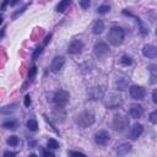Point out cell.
Wrapping results in <instances>:
<instances>
[{
  "mask_svg": "<svg viewBox=\"0 0 157 157\" xmlns=\"http://www.w3.org/2000/svg\"><path fill=\"white\" fill-rule=\"evenodd\" d=\"M156 36H157V28H156Z\"/></svg>",
  "mask_w": 157,
  "mask_h": 157,
  "instance_id": "cell-39",
  "label": "cell"
},
{
  "mask_svg": "<svg viewBox=\"0 0 157 157\" xmlns=\"http://www.w3.org/2000/svg\"><path fill=\"white\" fill-rule=\"evenodd\" d=\"M112 126L117 131H124L129 126V118L125 114H117L113 118Z\"/></svg>",
  "mask_w": 157,
  "mask_h": 157,
  "instance_id": "cell-3",
  "label": "cell"
},
{
  "mask_svg": "<svg viewBox=\"0 0 157 157\" xmlns=\"http://www.w3.org/2000/svg\"><path fill=\"white\" fill-rule=\"evenodd\" d=\"M123 104V97L118 93H110L105 101V105L109 109H115Z\"/></svg>",
  "mask_w": 157,
  "mask_h": 157,
  "instance_id": "cell-5",
  "label": "cell"
},
{
  "mask_svg": "<svg viewBox=\"0 0 157 157\" xmlns=\"http://www.w3.org/2000/svg\"><path fill=\"white\" fill-rule=\"evenodd\" d=\"M40 53H42V47H38V48H36L34 53L32 54V59H33V60H36V59H37V56H38Z\"/></svg>",
  "mask_w": 157,
  "mask_h": 157,
  "instance_id": "cell-30",
  "label": "cell"
},
{
  "mask_svg": "<svg viewBox=\"0 0 157 157\" xmlns=\"http://www.w3.org/2000/svg\"><path fill=\"white\" fill-rule=\"evenodd\" d=\"M50 38H52V34H50V33L45 36V38H44V42H43V47H45V45L48 44V42L50 40Z\"/></svg>",
  "mask_w": 157,
  "mask_h": 157,
  "instance_id": "cell-34",
  "label": "cell"
},
{
  "mask_svg": "<svg viewBox=\"0 0 157 157\" xmlns=\"http://www.w3.org/2000/svg\"><path fill=\"white\" fill-rule=\"evenodd\" d=\"M23 103H25V107H29V105H31L32 101H31V96H29V94H26V96H25Z\"/></svg>",
  "mask_w": 157,
  "mask_h": 157,
  "instance_id": "cell-31",
  "label": "cell"
},
{
  "mask_svg": "<svg viewBox=\"0 0 157 157\" xmlns=\"http://www.w3.org/2000/svg\"><path fill=\"white\" fill-rule=\"evenodd\" d=\"M129 93H130L131 98L137 99V101H139V99H142V98L145 97V94H146L145 88L141 87V86H137V85H132V86H130V88H129Z\"/></svg>",
  "mask_w": 157,
  "mask_h": 157,
  "instance_id": "cell-7",
  "label": "cell"
},
{
  "mask_svg": "<svg viewBox=\"0 0 157 157\" xmlns=\"http://www.w3.org/2000/svg\"><path fill=\"white\" fill-rule=\"evenodd\" d=\"M142 55L148 59L157 58V47H155L153 44H145L142 47Z\"/></svg>",
  "mask_w": 157,
  "mask_h": 157,
  "instance_id": "cell-10",
  "label": "cell"
},
{
  "mask_svg": "<svg viewBox=\"0 0 157 157\" xmlns=\"http://www.w3.org/2000/svg\"><path fill=\"white\" fill-rule=\"evenodd\" d=\"M109 139H110V135H109V132L105 131V130H99V131H97V132L94 134V142H96L97 145H99V146L105 145V144L109 141Z\"/></svg>",
  "mask_w": 157,
  "mask_h": 157,
  "instance_id": "cell-8",
  "label": "cell"
},
{
  "mask_svg": "<svg viewBox=\"0 0 157 157\" xmlns=\"http://www.w3.org/2000/svg\"><path fill=\"white\" fill-rule=\"evenodd\" d=\"M93 53L97 58L99 59H103L105 58L108 54H109V49H108V45L104 43V42H98L94 44L93 47Z\"/></svg>",
  "mask_w": 157,
  "mask_h": 157,
  "instance_id": "cell-6",
  "label": "cell"
},
{
  "mask_svg": "<svg viewBox=\"0 0 157 157\" xmlns=\"http://www.w3.org/2000/svg\"><path fill=\"white\" fill-rule=\"evenodd\" d=\"M7 144L10 146H17L18 145V137L16 135H12V136H9L7 139Z\"/></svg>",
  "mask_w": 157,
  "mask_h": 157,
  "instance_id": "cell-23",
  "label": "cell"
},
{
  "mask_svg": "<svg viewBox=\"0 0 157 157\" xmlns=\"http://www.w3.org/2000/svg\"><path fill=\"white\" fill-rule=\"evenodd\" d=\"M94 120H96V117H94V113H93L92 110H83V112H81V113L76 117V119H75L76 124H77L80 128H82V129L91 126V125L94 123Z\"/></svg>",
  "mask_w": 157,
  "mask_h": 157,
  "instance_id": "cell-2",
  "label": "cell"
},
{
  "mask_svg": "<svg viewBox=\"0 0 157 157\" xmlns=\"http://www.w3.org/2000/svg\"><path fill=\"white\" fill-rule=\"evenodd\" d=\"M42 152H43V157H55V155L53 152H50V151H48L45 148H43Z\"/></svg>",
  "mask_w": 157,
  "mask_h": 157,
  "instance_id": "cell-32",
  "label": "cell"
},
{
  "mask_svg": "<svg viewBox=\"0 0 157 157\" xmlns=\"http://www.w3.org/2000/svg\"><path fill=\"white\" fill-rule=\"evenodd\" d=\"M36 74H37V66H36V65H33V66L29 69V71H28V78H29V80H32V78L36 76Z\"/></svg>",
  "mask_w": 157,
  "mask_h": 157,
  "instance_id": "cell-28",
  "label": "cell"
},
{
  "mask_svg": "<svg viewBox=\"0 0 157 157\" xmlns=\"http://www.w3.org/2000/svg\"><path fill=\"white\" fill-rule=\"evenodd\" d=\"M83 48V43L78 39H74L70 42L69 47H67V53L69 54H78Z\"/></svg>",
  "mask_w": 157,
  "mask_h": 157,
  "instance_id": "cell-11",
  "label": "cell"
},
{
  "mask_svg": "<svg viewBox=\"0 0 157 157\" xmlns=\"http://www.w3.org/2000/svg\"><path fill=\"white\" fill-rule=\"evenodd\" d=\"M27 128H28L31 131H37V129H38V123H37V120H36V119H29V120L27 121Z\"/></svg>",
  "mask_w": 157,
  "mask_h": 157,
  "instance_id": "cell-19",
  "label": "cell"
},
{
  "mask_svg": "<svg viewBox=\"0 0 157 157\" xmlns=\"http://www.w3.org/2000/svg\"><path fill=\"white\" fill-rule=\"evenodd\" d=\"M131 148H132L131 144H129V142H123V144H120V145L117 147V156H118V157H124V156H126V155L131 151Z\"/></svg>",
  "mask_w": 157,
  "mask_h": 157,
  "instance_id": "cell-13",
  "label": "cell"
},
{
  "mask_svg": "<svg viewBox=\"0 0 157 157\" xmlns=\"http://www.w3.org/2000/svg\"><path fill=\"white\" fill-rule=\"evenodd\" d=\"M148 119H150V121H151L152 124H157V109L150 113V115H148Z\"/></svg>",
  "mask_w": 157,
  "mask_h": 157,
  "instance_id": "cell-24",
  "label": "cell"
},
{
  "mask_svg": "<svg viewBox=\"0 0 157 157\" xmlns=\"http://www.w3.org/2000/svg\"><path fill=\"white\" fill-rule=\"evenodd\" d=\"M69 157H87V155L78 151H69Z\"/></svg>",
  "mask_w": 157,
  "mask_h": 157,
  "instance_id": "cell-26",
  "label": "cell"
},
{
  "mask_svg": "<svg viewBox=\"0 0 157 157\" xmlns=\"http://www.w3.org/2000/svg\"><path fill=\"white\" fill-rule=\"evenodd\" d=\"M47 146L52 150H56V148H59V142L55 139H49L48 142H47Z\"/></svg>",
  "mask_w": 157,
  "mask_h": 157,
  "instance_id": "cell-21",
  "label": "cell"
},
{
  "mask_svg": "<svg viewBox=\"0 0 157 157\" xmlns=\"http://www.w3.org/2000/svg\"><path fill=\"white\" fill-rule=\"evenodd\" d=\"M28 157H38V156H37V155H34V153H31Z\"/></svg>",
  "mask_w": 157,
  "mask_h": 157,
  "instance_id": "cell-38",
  "label": "cell"
},
{
  "mask_svg": "<svg viewBox=\"0 0 157 157\" xmlns=\"http://www.w3.org/2000/svg\"><path fill=\"white\" fill-rule=\"evenodd\" d=\"M4 36H5V26H4V27H2V29H1V38H2Z\"/></svg>",
  "mask_w": 157,
  "mask_h": 157,
  "instance_id": "cell-37",
  "label": "cell"
},
{
  "mask_svg": "<svg viewBox=\"0 0 157 157\" xmlns=\"http://www.w3.org/2000/svg\"><path fill=\"white\" fill-rule=\"evenodd\" d=\"M148 72H150V83L156 85L157 83V65L151 64L148 65Z\"/></svg>",
  "mask_w": 157,
  "mask_h": 157,
  "instance_id": "cell-15",
  "label": "cell"
},
{
  "mask_svg": "<svg viewBox=\"0 0 157 157\" xmlns=\"http://www.w3.org/2000/svg\"><path fill=\"white\" fill-rule=\"evenodd\" d=\"M152 101H153V102L157 104V88L152 91Z\"/></svg>",
  "mask_w": 157,
  "mask_h": 157,
  "instance_id": "cell-35",
  "label": "cell"
},
{
  "mask_svg": "<svg viewBox=\"0 0 157 157\" xmlns=\"http://www.w3.org/2000/svg\"><path fill=\"white\" fill-rule=\"evenodd\" d=\"M130 117L134 118V119H137V118H141L142 114H144V107L141 104H132L130 107Z\"/></svg>",
  "mask_w": 157,
  "mask_h": 157,
  "instance_id": "cell-14",
  "label": "cell"
},
{
  "mask_svg": "<svg viewBox=\"0 0 157 157\" xmlns=\"http://www.w3.org/2000/svg\"><path fill=\"white\" fill-rule=\"evenodd\" d=\"M120 63H121L123 65H125V66H129V65L132 64V59H131L129 55H123L121 59H120Z\"/></svg>",
  "mask_w": 157,
  "mask_h": 157,
  "instance_id": "cell-22",
  "label": "cell"
},
{
  "mask_svg": "<svg viewBox=\"0 0 157 157\" xmlns=\"http://www.w3.org/2000/svg\"><path fill=\"white\" fill-rule=\"evenodd\" d=\"M70 5H71V1H70V0H64V1H60V2L56 5L55 10H56L58 12H64Z\"/></svg>",
  "mask_w": 157,
  "mask_h": 157,
  "instance_id": "cell-17",
  "label": "cell"
},
{
  "mask_svg": "<svg viewBox=\"0 0 157 157\" xmlns=\"http://www.w3.org/2000/svg\"><path fill=\"white\" fill-rule=\"evenodd\" d=\"M124 38H125V32H124V29H123L121 27L114 26V27H112V28L109 29V32H108V42H109L112 45H114V47L120 45V44L123 43Z\"/></svg>",
  "mask_w": 157,
  "mask_h": 157,
  "instance_id": "cell-1",
  "label": "cell"
},
{
  "mask_svg": "<svg viewBox=\"0 0 157 157\" xmlns=\"http://www.w3.org/2000/svg\"><path fill=\"white\" fill-rule=\"evenodd\" d=\"M78 4H80V6H81V7L83 9V10L88 9V7H90V5H91V2H90L88 0H81V1L78 2Z\"/></svg>",
  "mask_w": 157,
  "mask_h": 157,
  "instance_id": "cell-29",
  "label": "cell"
},
{
  "mask_svg": "<svg viewBox=\"0 0 157 157\" xmlns=\"http://www.w3.org/2000/svg\"><path fill=\"white\" fill-rule=\"evenodd\" d=\"M144 132V125L140 124V123H135L131 128H130V131H129V137L131 140H136L137 137H140Z\"/></svg>",
  "mask_w": 157,
  "mask_h": 157,
  "instance_id": "cell-9",
  "label": "cell"
},
{
  "mask_svg": "<svg viewBox=\"0 0 157 157\" xmlns=\"http://www.w3.org/2000/svg\"><path fill=\"white\" fill-rule=\"evenodd\" d=\"M6 5H7V1H5V2H2V6H1V10H2V11L5 10V7H6Z\"/></svg>",
  "mask_w": 157,
  "mask_h": 157,
  "instance_id": "cell-36",
  "label": "cell"
},
{
  "mask_svg": "<svg viewBox=\"0 0 157 157\" xmlns=\"http://www.w3.org/2000/svg\"><path fill=\"white\" fill-rule=\"evenodd\" d=\"M109 10H110V6H109V5H107V4H103V5L98 6L97 12H98L99 15H105V13H108V12H109Z\"/></svg>",
  "mask_w": 157,
  "mask_h": 157,
  "instance_id": "cell-20",
  "label": "cell"
},
{
  "mask_svg": "<svg viewBox=\"0 0 157 157\" xmlns=\"http://www.w3.org/2000/svg\"><path fill=\"white\" fill-rule=\"evenodd\" d=\"M104 31V22L103 20H97L92 26V33L96 36H99Z\"/></svg>",
  "mask_w": 157,
  "mask_h": 157,
  "instance_id": "cell-16",
  "label": "cell"
},
{
  "mask_svg": "<svg viewBox=\"0 0 157 157\" xmlns=\"http://www.w3.org/2000/svg\"><path fill=\"white\" fill-rule=\"evenodd\" d=\"M69 99H70V94H69V92L65 91V90H58V91L54 93V96H53V102H54V104H55L56 107H60V108L65 107V105L67 104Z\"/></svg>",
  "mask_w": 157,
  "mask_h": 157,
  "instance_id": "cell-4",
  "label": "cell"
},
{
  "mask_svg": "<svg viewBox=\"0 0 157 157\" xmlns=\"http://www.w3.org/2000/svg\"><path fill=\"white\" fill-rule=\"evenodd\" d=\"M4 129H10V130H15L17 128V121L16 120H7V121H4L2 125H1Z\"/></svg>",
  "mask_w": 157,
  "mask_h": 157,
  "instance_id": "cell-18",
  "label": "cell"
},
{
  "mask_svg": "<svg viewBox=\"0 0 157 157\" xmlns=\"http://www.w3.org/2000/svg\"><path fill=\"white\" fill-rule=\"evenodd\" d=\"M137 21H139V23H140V33H141L142 36H146V34L148 33V28H147V27H146V26L140 21V18H139Z\"/></svg>",
  "mask_w": 157,
  "mask_h": 157,
  "instance_id": "cell-25",
  "label": "cell"
},
{
  "mask_svg": "<svg viewBox=\"0 0 157 157\" xmlns=\"http://www.w3.org/2000/svg\"><path fill=\"white\" fill-rule=\"evenodd\" d=\"M65 64V58L64 56H55L50 64V70L53 72H59L61 70V67Z\"/></svg>",
  "mask_w": 157,
  "mask_h": 157,
  "instance_id": "cell-12",
  "label": "cell"
},
{
  "mask_svg": "<svg viewBox=\"0 0 157 157\" xmlns=\"http://www.w3.org/2000/svg\"><path fill=\"white\" fill-rule=\"evenodd\" d=\"M28 5H29V4H26V5H23V6H22V7H21V9L18 10V11H16V12H13V15H12V18L15 20V18H16V17H17L18 15H21V13H23V12H25V10H26V9L28 7Z\"/></svg>",
  "mask_w": 157,
  "mask_h": 157,
  "instance_id": "cell-27",
  "label": "cell"
},
{
  "mask_svg": "<svg viewBox=\"0 0 157 157\" xmlns=\"http://www.w3.org/2000/svg\"><path fill=\"white\" fill-rule=\"evenodd\" d=\"M16 152H12V151H5L4 152V155H2V157H16Z\"/></svg>",
  "mask_w": 157,
  "mask_h": 157,
  "instance_id": "cell-33",
  "label": "cell"
}]
</instances>
